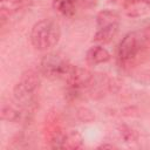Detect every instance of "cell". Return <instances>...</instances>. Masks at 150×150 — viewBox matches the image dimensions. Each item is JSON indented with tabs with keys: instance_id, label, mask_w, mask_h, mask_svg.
Returning <instances> with one entry per match:
<instances>
[{
	"instance_id": "1",
	"label": "cell",
	"mask_w": 150,
	"mask_h": 150,
	"mask_svg": "<svg viewBox=\"0 0 150 150\" xmlns=\"http://www.w3.org/2000/svg\"><path fill=\"white\" fill-rule=\"evenodd\" d=\"M61 38L59 23L50 19L38 21L30 30V42L38 50H49L55 47Z\"/></svg>"
},
{
	"instance_id": "2",
	"label": "cell",
	"mask_w": 150,
	"mask_h": 150,
	"mask_svg": "<svg viewBox=\"0 0 150 150\" xmlns=\"http://www.w3.org/2000/svg\"><path fill=\"white\" fill-rule=\"evenodd\" d=\"M146 38V35L132 32L128 33L121 40L117 47V61L121 67L130 68L138 62L139 55L144 52Z\"/></svg>"
},
{
	"instance_id": "3",
	"label": "cell",
	"mask_w": 150,
	"mask_h": 150,
	"mask_svg": "<svg viewBox=\"0 0 150 150\" xmlns=\"http://www.w3.org/2000/svg\"><path fill=\"white\" fill-rule=\"evenodd\" d=\"M118 28V14L110 9H103L96 16V33L94 35V40L98 43H108L116 36Z\"/></svg>"
},
{
	"instance_id": "4",
	"label": "cell",
	"mask_w": 150,
	"mask_h": 150,
	"mask_svg": "<svg viewBox=\"0 0 150 150\" xmlns=\"http://www.w3.org/2000/svg\"><path fill=\"white\" fill-rule=\"evenodd\" d=\"M40 75L35 70H27L22 73L20 80L13 89L14 97L18 102L29 104L35 96L40 86Z\"/></svg>"
},
{
	"instance_id": "5",
	"label": "cell",
	"mask_w": 150,
	"mask_h": 150,
	"mask_svg": "<svg viewBox=\"0 0 150 150\" xmlns=\"http://www.w3.org/2000/svg\"><path fill=\"white\" fill-rule=\"evenodd\" d=\"M73 64L59 53H49L42 57L40 63L41 73L49 79H63Z\"/></svg>"
},
{
	"instance_id": "6",
	"label": "cell",
	"mask_w": 150,
	"mask_h": 150,
	"mask_svg": "<svg viewBox=\"0 0 150 150\" xmlns=\"http://www.w3.org/2000/svg\"><path fill=\"white\" fill-rule=\"evenodd\" d=\"M64 81L67 82V84L71 90H79L91 83L93 74L86 68L71 66L68 74L64 77Z\"/></svg>"
},
{
	"instance_id": "7",
	"label": "cell",
	"mask_w": 150,
	"mask_h": 150,
	"mask_svg": "<svg viewBox=\"0 0 150 150\" xmlns=\"http://www.w3.org/2000/svg\"><path fill=\"white\" fill-rule=\"evenodd\" d=\"M83 144V138L80 132L76 130H71L69 132L62 134L61 137L53 144L54 148H60V149H79Z\"/></svg>"
},
{
	"instance_id": "8",
	"label": "cell",
	"mask_w": 150,
	"mask_h": 150,
	"mask_svg": "<svg viewBox=\"0 0 150 150\" xmlns=\"http://www.w3.org/2000/svg\"><path fill=\"white\" fill-rule=\"evenodd\" d=\"M110 60V53L102 46H93L86 54V61L90 66L105 63Z\"/></svg>"
},
{
	"instance_id": "9",
	"label": "cell",
	"mask_w": 150,
	"mask_h": 150,
	"mask_svg": "<svg viewBox=\"0 0 150 150\" xmlns=\"http://www.w3.org/2000/svg\"><path fill=\"white\" fill-rule=\"evenodd\" d=\"M32 4V0H0V14L4 19L9 16Z\"/></svg>"
},
{
	"instance_id": "10",
	"label": "cell",
	"mask_w": 150,
	"mask_h": 150,
	"mask_svg": "<svg viewBox=\"0 0 150 150\" xmlns=\"http://www.w3.org/2000/svg\"><path fill=\"white\" fill-rule=\"evenodd\" d=\"M53 8L64 16H73L76 12V0H53Z\"/></svg>"
},
{
	"instance_id": "11",
	"label": "cell",
	"mask_w": 150,
	"mask_h": 150,
	"mask_svg": "<svg viewBox=\"0 0 150 150\" xmlns=\"http://www.w3.org/2000/svg\"><path fill=\"white\" fill-rule=\"evenodd\" d=\"M143 6H148V5L144 4L142 0H129L125 4V11H127L128 15H130V16L141 15L144 13V11L141 9Z\"/></svg>"
},
{
	"instance_id": "12",
	"label": "cell",
	"mask_w": 150,
	"mask_h": 150,
	"mask_svg": "<svg viewBox=\"0 0 150 150\" xmlns=\"http://www.w3.org/2000/svg\"><path fill=\"white\" fill-rule=\"evenodd\" d=\"M107 148H109V149H112L114 146H112V145H108V144H105V145H101V146H98V149H107Z\"/></svg>"
},
{
	"instance_id": "13",
	"label": "cell",
	"mask_w": 150,
	"mask_h": 150,
	"mask_svg": "<svg viewBox=\"0 0 150 150\" xmlns=\"http://www.w3.org/2000/svg\"><path fill=\"white\" fill-rule=\"evenodd\" d=\"M142 1H143L144 4H146V5H148V6L150 7V0H142Z\"/></svg>"
}]
</instances>
